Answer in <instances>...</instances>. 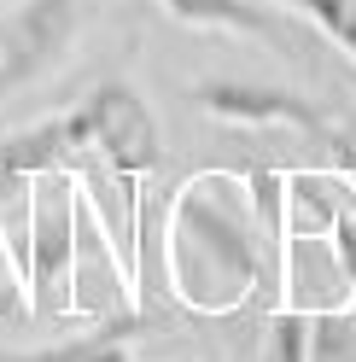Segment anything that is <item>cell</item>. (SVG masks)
Segmentation results:
<instances>
[{
  "mask_svg": "<svg viewBox=\"0 0 356 362\" xmlns=\"http://www.w3.org/2000/svg\"><path fill=\"white\" fill-rule=\"evenodd\" d=\"M170 257H175V292L205 315L239 310L251 298V286L263 281V257H257V240L246 228V216L228 199H216L205 181L187 187L182 205H175Z\"/></svg>",
  "mask_w": 356,
  "mask_h": 362,
  "instance_id": "obj_1",
  "label": "cell"
},
{
  "mask_svg": "<svg viewBox=\"0 0 356 362\" xmlns=\"http://www.w3.org/2000/svg\"><path fill=\"white\" fill-rule=\"evenodd\" d=\"M71 269H76V181L71 170H47L35 175L30 240H24V292L41 315L71 304Z\"/></svg>",
  "mask_w": 356,
  "mask_h": 362,
  "instance_id": "obj_2",
  "label": "cell"
},
{
  "mask_svg": "<svg viewBox=\"0 0 356 362\" xmlns=\"http://www.w3.org/2000/svg\"><path fill=\"white\" fill-rule=\"evenodd\" d=\"M82 129H88V146H94L117 181H135L164 158V134H158V117L152 105L141 100V88L129 82H100L94 94L82 100Z\"/></svg>",
  "mask_w": 356,
  "mask_h": 362,
  "instance_id": "obj_3",
  "label": "cell"
},
{
  "mask_svg": "<svg viewBox=\"0 0 356 362\" xmlns=\"http://www.w3.org/2000/svg\"><path fill=\"white\" fill-rule=\"evenodd\" d=\"M198 105H205L210 117H228V123H280V129H298V134H309V141H321L339 170L356 158V141H345V134L327 123V111L316 100L292 94V88H269V82H205V88H198Z\"/></svg>",
  "mask_w": 356,
  "mask_h": 362,
  "instance_id": "obj_4",
  "label": "cell"
},
{
  "mask_svg": "<svg viewBox=\"0 0 356 362\" xmlns=\"http://www.w3.org/2000/svg\"><path fill=\"white\" fill-rule=\"evenodd\" d=\"M76 24H82V0H18L0 24V94L35 82L71 47Z\"/></svg>",
  "mask_w": 356,
  "mask_h": 362,
  "instance_id": "obj_5",
  "label": "cell"
},
{
  "mask_svg": "<svg viewBox=\"0 0 356 362\" xmlns=\"http://www.w3.org/2000/svg\"><path fill=\"white\" fill-rule=\"evenodd\" d=\"M158 6L175 18V24L257 35V41H275V47H286V53L304 47V30L286 12H275V0H269V6H263V0H158Z\"/></svg>",
  "mask_w": 356,
  "mask_h": 362,
  "instance_id": "obj_6",
  "label": "cell"
},
{
  "mask_svg": "<svg viewBox=\"0 0 356 362\" xmlns=\"http://www.w3.org/2000/svg\"><path fill=\"white\" fill-rule=\"evenodd\" d=\"M135 327H141V315L117 310L111 322H100L94 333H82V339H64V345H47V351H0V362H94L105 345L135 339Z\"/></svg>",
  "mask_w": 356,
  "mask_h": 362,
  "instance_id": "obj_7",
  "label": "cell"
},
{
  "mask_svg": "<svg viewBox=\"0 0 356 362\" xmlns=\"http://www.w3.org/2000/svg\"><path fill=\"white\" fill-rule=\"evenodd\" d=\"M275 6H286L292 18H304V24H316L327 41H339L356 59V0H275Z\"/></svg>",
  "mask_w": 356,
  "mask_h": 362,
  "instance_id": "obj_8",
  "label": "cell"
},
{
  "mask_svg": "<svg viewBox=\"0 0 356 362\" xmlns=\"http://www.w3.org/2000/svg\"><path fill=\"white\" fill-rule=\"evenodd\" d=\"M309 362H356V310H321L309 322Z\"/></svg>",
  "mask_w": 356,
  "mask_h": 362,
  "instance_id": "obj_9",
  "label": "cell"
},
{
  "mask_svg": "<svg viewBox=\"0 0 356 362\" xmlns=\"http://www.w3.org/2000/svg\"><path fill=\"white\" fill-rule=\"evenodd\" d=\"M263 362H309V315L275 310L263 322Z\"/></svg>",
  "mask_w": 356,
  "mask_h": 362,
  "instance_id": "obj_10",
  "label": "cell"
},
{
  "mask_svg": "<svg viewBox=\"0 0 356 362\" xmlns=\"http://www.w3.org/2000/svg\"><path fill=\"white\" fill-rule=\"evenodd\" d=\"M327 245H333V263H339L345 286H356V211H339V216H333Z\"/></svg>",
  "mask_w": 356,
  "mask_h": 362,
  "instance_id": "obj_11",
  "label": "cell"
},
{
  "mask_svg": "<svg viewBox=\"0 0 356 362\" xmlns=\"http://www.w3.org/2000/svg\"><path fill=\"white\" fill-rule=\"evenodd\" d=\"M94 362H123V345H105V351H100Z\"/></svg>",
  "mask_w": 356,
  "mask_h": 362,
  "instance_id": "obj_12",
  "label": "cell"
},
{
  "mask_svg": "<svg viewBox=\"0 0 356 362\" xmlns=\"http://www.w3.org/2000/svg\"><path fill=\"white\" fill-rule=\"evenodd\" d=\"M123 362H135V356H129V351H123Z\"/></svg>",
  "mask_w": 356,
  "mask_h": 362,
  "instance_id": "obj_13",
  "label": "cell"
}]
</instances>
